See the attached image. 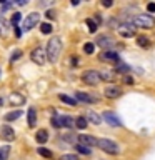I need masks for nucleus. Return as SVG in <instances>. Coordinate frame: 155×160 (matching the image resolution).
Segmentation results:
<instances>
[{
  "label": "nucleus",
  "instance_id": "1",
  "mask_svg": "<svg viewBox=\"0 0 155 160\" xmlns=\"http://www.w3.org/2000/svg\"><path fill=\"white\" fill-rule=\"evenodd\" d=\"M62 48H63L62 38L53 37V38H50V40H48L47 50H45V57H47V60H48L50 63H57V62H58L60 53H62Z\"/></svg>",
  "mask_w": 155,
  "mask_h": 160
},
{
  "label": "nucleus",
  "instance_id": "2",
  "mask_svg": "<svg viewBox=\"0 0 155 160\" xmlns=\"http://www.w3.org/2000/svg\"><path fill=\"white\" fill-rule=\"evenodd\" d=\"M132 25L135 28L137 27H140V28H153L155 27V18L148 13H140V15L132 17Z\"/></svg>",
  "mask_w": 155,
  "mask_h": 160
},
{
  "label": "nucleus",
  "instance_id": "3",
  "mask_svg": "<svg viewBox=\"0 0 155 160\" xmlns=\"http://www.w3.org/2000/svg\"><path fill=\"white\" fill-rule=\"evenodd\" d=\"M97 147L100 150H103L105 153H108V155H118L120 153L118 143H115L113 140H108V138H98L97 140Z\"/></svg>",
  "mask_w": 155,
  "mask_h": 160
},
{
  "label": "nucleus",
  "instance_id": "4",
  "mask_svg": "<svg viewBox=\"0 0 155 160\" xmlns=\"http://www.w3.org/2000/svg\"><path fill=\"white\" fill-rule=\"evenodd\" d=\"M82 80H83V83H87V85H97L98 82H102L97 70H85L82 73Z\"/></svg>",
  "mask_w": 155,
  "mask_h": 160
},
{
  "label": "nucleus",
  "instance_id": "5",
  "mask_svg": "<svg viewBox=\"0 0 155 160\" xmlns=\"http://www.w3.org/2000/svg\"><path fill=\"white\" fill-rule=\"evenodd\" d=\"M30 60H32L33 63H37V65H43L45 60H47V57H45V50L42 47H35L32 52H30Z\"/></svg>",
  "mask_w": 155,
  "mask_h": 160
},
{
  "label": "nucleus",
  "instance_id": "6",
  "mask_svg": "<svg viewBox=\"0 0 155 160\" xmlns=\"http://www.w3.org/2000/svg\"><path fill=\"white\" fill-rule=\"evenodd\" d=\"M117 30H118V35L123 37V38L135 37V33H137V28H135L132 23H120V27Z\"/></svg>",
  "mask_w": 155,
  "mask_h": 160
},
{
  "label": "nucleus",
  "instance_id": "7",
  "mask_svg": "<svg viewBox=\"0 0 155 160\" xmlns=\"http://www.w3.org/2000/svg\"><path fill=\"white\" fill-rule=\"evenodd\" d=\"M38 22H40V13H37V12L28 13V17L23 20V30H25V32H28V30H32Z\"/></svg>",
  "mask_w": 155,
  "mask_h": 160
},
{
  "label": "nucleus",
  "instance_id": "8",
  "mask_svg": "<svg viewBox=\"0 0 155 160\" xmlns=\"http://www.w3.org/2000/svg\"><path fill=\"white\" fill-rule=\"evenodd\" d=\"M98 58L102 60V62H108V63L110 62H115V63L120 62V55L115 52V50H103V52L98 55Z\"/></svg>",
  "mask_w": 155,
  "mask_h": 160
},
{
  "label": "nucleus",
  "instance_id": "9",
  "mask_svg": "<svg viewBox=\"0 0 155 160\" xmlns=\"http://www.w3.org/2000/svg\"><path fill=\"white\" fill-rule=\"evenodd\" d=\"M97 45L102 50H110L115 45V42H113V38L110 37V35H98L97 37Z\"/></svg>",
  "mask_w": 155,
  "mask_h": 160
},
{
  "label": "nucleus",
  "instance_id": "10",
  "mask_svg": "<svg viewBox=\"0 0 155 160\" xmlns=\"http://www.w3.org/2000/svg\"><path fill=\"white\" fill-rule=\"evenodd\" d=\"M97 140L98 138H95V137H92V135H85V133H82V135H77V143H80V145H85V147H97Z\"/></svg>",
  "mask_w": 155,
  "mask_h": 160
},
{
  "label": "nucleus",
  "instance_id": "11",
  "mask_svg": "<svg viewBox=\"0 0 155 160\" xmlns=\"http://www.w3.org/2000/svg\"><path fill=\"white\" fill-rule=\"evenodd\" d=\"M102 118H103L108 125H112V127H122L120 118H118L113 112H103V113H102Z\"/></svg>",
  "mask_w": 155,
  "mask_h": 160
},
{
  "label": "nucleus",
  "instance_id": "12",
  "mask_svg": "<svg viewBox=\"0 0 155 160\" xmlns=\"http://www.w3.org/2000/svg\"><path fill=\"white\" fill-rule=\"evenodd\" d=\"M103 93L107 98H118L120 95H122V88L117 87V85H107L103 90Z\"/></svg>",
  "mask_w": 155,
  "mask_h": 160
},
{
  "label": "nucleus",
  "instance_id": "13",
  "mask_svg": "<svg viewBox=\"0 0 155 160\" xmlns=\"http://www.w3.org/2000/svg\"><path fill=\"white\" fill-rule=\"evenodd\" d=\"M75 100L85 102V103H95L98 98L93 97V95H90V93H87V92H75Z\"/></svg>",
  "mask_w": 155,
  "mask_h": 160
},
{
  "label": "nucleus",
  "instance_id": "14",
  "mask_svg": "<svg viewBox=\"0 0 155 160\" xmlns=\"http://www.w3.org/2000/svg\"><path fill=\"white\" fill-rule=\"evenodd\" d=\"M2 138L7 140V142H13L15 140V130L10 125H3L2 127Z\"/></svg>",
  "mask_w": 155,
  "mask_h": 160
},
{
  "label": "nucleus",
  "instance_id": "15",
  "mask_svg": "<svg viewBox=\"0 0 155 160\" xmlns=\"http://www.w3.org/2000/svg\"><path fill=\"white\" fill-rule=\"evenodd\" d=\"M27 123H28V127L32 128V127H35V123H37V110H35L33 107H30L28 108V112H27Z\"/></svg>",
  "mask_w": 155,
  "mask_h": 160
},
{
  "label": "nucleus",
  "instance_id": "16",
  "mask_svg": "<svg viewBox=\"0 0 155 160\" xmlns=\"http://www.w3.org/2000/svg\"><path fill=\"white\" fill-rule=\"evenodd\" d=\"M8 100H10V103H12L13 107H18V105H22L25 102V97H23V95H20V93H10Z\"/></svg>",
  "mask_w": 155,
  "mask_h": 160
},
{
  "label": "nucleus",
  "instance_id": "17",
  "mask_svg": "<svg viewBox=\"0 0 155 160\" xmlns=\"http://www.w3.org/2000/svg\"><path fill=\"white\" fill-rule=\"evenodd\" d=\"M35 140H37V143H40V145H43L45 142L48 140V132L47 130H38L37 133H35Z\"/></svg>",
  "mask_w": 155,
  "mask_h": 160
},
{
  "label": "nucleus",
  "instance_id": "18",
  "mask_svg": "<svg viewBox=\"0 0 155 160\" xmlns=\"http://www.w3.org/2000/svg\"><path fill=\"white\" fill-rule=\"evenodd\" d=\"M60 120H62V127H65V128H73L75 127V120L72 117H68V115H62Z\"/></svg>",
  "mask_w": 155,
  "mask_h": 160
},
{
  "label": "nucleus",
  "instance_id": "19",
  "mask_svg": "<svg viewBox=\"0 0 155 160\" xmlns=\"http://www.w3.org/2000/svg\"><path fill=\"white\" fill-rule=\"evenodd\" d=\"M85 120H90L92 123L98 125L100 122H102V117H100L98 113H95V112H88V113H87V117H85Z\"/></svg>",
  "mask_w": 155,
  "mask_h": 160
},
{
  "label": "nucleus",
  "instance_id": "20",
  "mask_svg": "<svg viewBox=\"0 0 155 160\" xmlns=\"http://www.w3.org/2000/svg\"><path fill=\"white\" fill-rule=\"evenodd\" d=\"M100 75V80H105V82H113L115 75L112 72H108V70H102V72H98Z\"/></svg>",
  "mask_w": 155,
  "mask_h": 160
},
{
  "label": "nucleus",
  "instance_id": "21",
  "mask_svg": "<svg viewBox=\"0 0 155 160\" xmlns=\"http://www.w3.org/2000/svg\"><path fill=\"white\" fill-rule=\"evenodd\" d=\"M20 115H22V110H13V112L5 115V120H7V122H13V120L20 118Z\"/></svg>",
  "mask_w": 155,
  "mask_h": 160
},
{
  "label": "nucleus",
  "instance_id": "22",
  "mask_svg": "<svg viewBox=\"0 0 155 160\" xmlns=\"http://www.w3.org/2000/svg\"><path fill=\"white\" fill-rule=\"evenodd\" d=\"M58 97H60V100H62L63 103H67V105H72V107H75V105H77V100H75V98H72V97H68V95H63V93H60Z\"/></svg>",
  "mask_w": 155,
  "mask_h": 160
},
{
  "label": "nucleus",
  "instance_id": "23",
  "mask_svg": "<svg viewBox=\"0 0 155 160\" xmlns=\"http://www.w3.org/2000/svg\"><path fill=\"white\" fill-rule=\"evenodd\" d=\"M87 120H85V117H78V118H75V127L80 128V130H85L87 128Z\"/></svg>",
  "mask_w": 155,
  "mask_h": 160
},
{
  "label": "nucleus",
  "instance_id": "24",
  "mask_svg": "<svg viewBox=\"0 0 155 160\" xmlns=\"http://www.w3.org/2000/svg\"><path fill=\"white\" fill-rule=\"evenodd\" d=\"M137 45H140V47H143V48H147L148 45H150V40L145 37V35H138V37H137Z\"/></svg>",
  "mask_w": 155,
  "mask_h": 160
},
{
  "label": "nucleus",
  "instance_id": "25",
  "mask_svg": "<svg viewBox=\"0 0 155 160\" xmlns=\"http://www.w3.org/2000/svg\"><path fill=\"white\" fill-rule=\"evenodd\" d=\"M115 70H117L118 73H127L128 70H130V67L127 63H123V62H117V65H115Z\"/></svg>",
  "mask_w": 155,
  "mask_h": 160
},
{
  "label": "nucleus",
  "instance_id": "26",
  "mask_svg": "<svg viewBox=\"0 0 155 160\" xmlns=\"http://www.w3.org/2000/svg\"><path fill=\"white\" fill-rule=\"evenodd\" d=\"M38 155H42V157H45V158H52L53 157V153L45 147H38Z\"/></svg>",
  "mask_w": 155,
  "mask_h": 160
},
{
  "label": "nucleus",
  "instance_id": "27",
  "mask_svg": "<svg viewBox=\"0 0 155 160\" xmlns=\"http://www.w3.org/2000/svg\"><path fill=\"white\" fill-rule=\"evenodd\" d=\"M52 30H53L52 23H42V25H40V32H42V33H45V35L52 33Z\"/></svg>",
  "mask_w": 155,
  "mask_h": 160
},
{
  "label": "nucleus",
  "instance_id": "28",
  "mask_svg": "<svg viewBox=\"0 0 155 160\" xmlns=\"http://www.w3.org/2000/svg\"><path fill=\"white\" fill-rule=\"evenodd\" d=\"M22 20V13H18V12H15L12 15V18H10V23L13 25V27H18V22Z\"/></svg>",
  "mask_w": 155,
  "mask_h": 160
},
{
  "label": "nucleus",
  "instance_id": "29",
  "mask_svg": "<svg viewBox=\"0 0 155 160\" xmlns=\"http://www.w3.org/2000/svg\"><path fill=\"white\" fill-rule=\"evenodd\" d=\"M75 148H77V152L83 153V155H90V153H92V150H90L88 147H85V145H80V143L75 145Z\"/></svg>",
  "mask_w": 155,
  "mask_h": 160
},
{
  "label": "nucleus",
  "instance_id": "30",
  "mask_svg": "<svg viewBox=\"0 0 155 160\" xmlns=\"http://www.w3.org/2000/svg\"><path fill=\"white\" fill-rule=\"evenodd\" d=\"M8 153H10V147H0V160H7L8 158Z\"/></svg>",
  "mask_w": 155,
  "mask_h": 160
},
{
  "label": "nucleus",
  "instance_id": "31",
  "mask_svg": "<svg viewBox=\"0 0 155 160\" xmlns=\"http://www.w3.org/2000/svg\"><path fill=\"white\" fill-rule=\"evenodd\" d=\"M87 25H88V30H90V33H95L97 32V28H98V25L93 22L92 18H87Z\"/></svg>",
  "mask_w": 155,
  "mask_h": 160
},
{
  "label": "nucleus",
  "instance_id": "32",
  "mask_svg": "<svg viewBox=\"0 0 155 160\" xmlns=\"http://www.w3.org/2000/svg\"><path fill=\"white\" fill-rule=\"evenodd\" d=\"M93 50H95V45L92 43V42H87L83 45V52L87 53V55H90V53H93Z\"/></svg>",
  "mask_w": 155,
  "mask_h": 160
},
{
  "label": "nucleus",
  "instance_id": "33",
  "mask_svg": "<svg viewBox=\"0 0 155 160\" xmlns=\"http://www.w3.org/2000/svg\"><path fill=\"white\" fill-rule=\"evenodd\" d=\"M63 140H67V142H70V143H75V145H77V135H75V133H72V132H70V133H67V135H63Z\"/></svg>",
  "mask_w": 155,
  "mask_h": 160
},
{
  "label": "nucleus",
  "instance_id": "34",
  "mask_svg": "<svg viewBox=\"0 0 155 160\" xmlns=\"http://www.w3.org/2000/svg\"><path fill=\"white\" fill-rule=\"evenodd\" d=\"M60 160H80V158H78V155H75V153H65V155H62Z\"/></svg>",
  "mask_w": 155,
  "mask_h": 160
},
{
  "label": "nucleus",
  "instance_id": "35",
  "mask_svg": "<svg viewBox=\"0 0 155 160\" xmlns=\"http://www.w3.org/2000/svg\"><path fill=\"white\" fill-rule=\"evenodd\" d=\"M52 125H53L55 128H62V120H60V117L55 115V117L52 118Z\"/></svg>",
  "mask_w": 155,
  "mask_h": 160
},
{
  "label": "nucleus",
  "instance_id": "36",
  "mask_svg": "<svg viewBox=\"0 0 155 160\" xmlns=\"http://www.w3.org/2000/svg\"><path fill=\"white\" fill-rule=\"evenodd\" d=\"M108 27H110V28H118V27H120L118 18H110V20H108Z\"/></svg>",
  "mask_w": 155,
  "mask_h": 160
},
{
  "label": "nucleus",
  "instance_id": "37",
  "mask_svg": "<svg viewBox=\"0 0 155 160\" xmlns=\"http://www.w3.org/2000/svg\"><path fill=\"white\" fill-rule=\"evenodd\" d=\"M122 82L125 85H133V78L130 77V75H123V78H122Z\"/></svg>",
  "mask_w": 155,
  "mask_h": 160
},
{
  "label": "nucleus",
  "instance_id": "38",
  "mask_svg": "<svg viewBox=\"0 0 155 160\" xmlns=\"http://www.w3.org/2000/svg\"><path fill=\"white\" fill-rule=\"evenodd\" d=\"M20 57H22V50H15L13 55H12V58H10V62H15V60H18Z\"/></svg>",
  "mask_w": 155,
  "mask_h": 160
},
{
  "label": "nucleus",
  "instance_id": "39",
  "mask_svg": "<svg viewBox=\"0 0 155 160\" xmlns=\"http://www.w3.org/2000/svg\"><path fill=\"white\" fill-rule=\"evenodd\" d=\"M0 32H7V27H5V20H2V18H0Z\"/></svg>",
  "mask_w": 155,
  "mask_h": 160
},
{
  "label": "nucleus",
  "instance_id": "40",
  "mask_svg": "<svg viewBox=\"0 0 155 160\" xmlns=\"http://www.w3.org/2000/svg\"><path fill=\"white\" fill-rule=\"evenodd\" d=\"M147 10H148V12H155V3L153 2L147 3Z\"/></svg>",
  "mask_w": 155,
  "mask_h": 160
},
{
  "label": "nucleus",
  "instance_id": "41",
  "mask_svg": "<svg viewBox=\"0 0 155 160\" xmlns=\"http://www.w3.org/2000/svg\"><path fill=\"white\" fill-rule=\"evenodd\" d=\"M102 5H103V7H112V5H113V2H112V0H103V2H102Z\"/></svg>",
  "mask_w": 155,
  "mask_h": 160
},
{
  "label": "nucleus",
  "instance_id": "42",
  "mask_svg": "<svg viewBox=\"0 0 155 160\" xmlns=\"http://www.w3.org/2000/svg\"><path fill=\"white\" fill-rule=\"evenodd\" d=\"M45 15H47L48 18H53L55 17V12H53V10H47V13H45Z\"/></svg>",
  "mask_w": 155,
  "mask_h": 160
},
{
  "label": "nucleus",
  "instance_id": "43",
  "mask_svg": "<svg viewBox=\"0 0 155 160\" xmlns=\"http://www.w3.org/2000/svg\"><path fill=\"white\" fill-rule=\"evenodd\" d=\"M15 35H17V37H20V35H22V30H20L18 27H15Z\"/></svg>",
  "mask_w": 155,
  "mask_h": 160
},
{
  "label": "nucleus",
  "instance_id": "44",
  "mask_svg": "<svg viewBox=\"0 0 155 160\" xmlns=\"http://www.w3.org/2000/svg\"><path fill=\"white\" fill-rule=\"evenodd\" d=\"M2 103H3V100H2V98H0V105H2Z\"/></svg>",
  "mask_w": 155,
  "mask_h": 160
}]
</instances>
